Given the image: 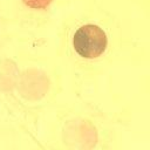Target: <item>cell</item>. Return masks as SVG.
I'll use <instances>...</instances> for the list:
<instances>
[{
	"mask_svg": "<svg viewBox=\"0 0 150 150\" xmlns=\"http://www.w3.org/2000/svg\"><path fill=\"white\" fill-rule=\"evenodd\" d=\"M108 46L105 32L97 25L87 23L77 28L73 36V47L83 59H96L102 55Z\"/></svg>",
	"mask_w": 150,
	"mask_h": 150,
	"instance_id": "cell-1",
	"label": "cell"
},
{
	"mask_svg": "<svg viewBox=\"0 0 150 150\" xmlns=\"http://www.w3.org/2000/svg\"><path fill=\"white\" fill-rule=\"evenodd\" d=\"M27 7L32 9H46L53 0H21Z\"/></svg>",
	"mask_w": 150,
	"mask_h": 150,
	"instance_id": "cell-2",
	"label": "cell"
}]
</instances>
